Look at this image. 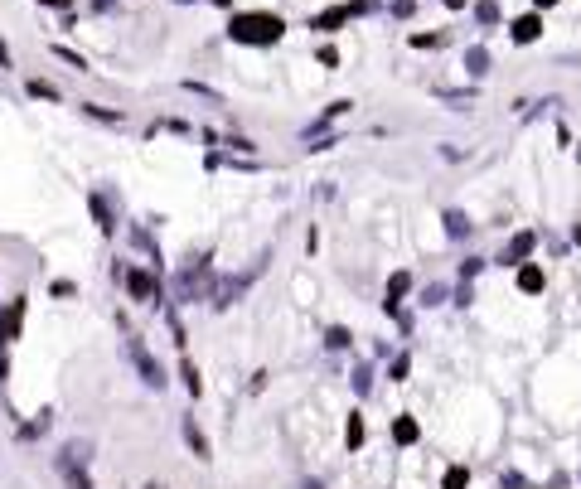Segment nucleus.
<instances>
[{
	"label": "nucleus",
	"mask_w": 581,
	"mask_h": 489,
	"mask_svg": "<svg viewBox=\"0 0 581 489\" xmlns=\"http://www.w3.org/2000/svg\"><path fill=\"white\" fill-rule=\"evenodd\" d=\"M59 475L68 480V489H93V480H88V470H83L78 460H68V456H59Z\"/></svg>",
	"instance_id": "11"
},
{
	"label": "nucleus",
	"mask_w": 581,
	"mask_h": 489,
	"mask_svg": "<svg viewBox=\"0 0 581 489\" xmlns=\"http://www.w3.org/2000/svg\"><path fill=\"white\" fill-rule=\"evenodd\" d=\"M344 441H349V451H359V446H364V421H359V417H349V431H344Z\"/></svg>",
	"instance_id": "26"
},
{
	"label": "nucleus",
	"mask_w": 581,
	"mask_h": 489,
	"mask_svg": "<svg viewBox=\"0 0 581 489\" xmlns=\"http://www.w3.org/2000/svg\"><path fill=\"white\" fill-rule=\"evenodd\" d=\"M369 388H373V368H359V373H354V392L364 397Z\"/></svg>",
	"instance_id": "30"
},
{
	"label": "nucleus",
	"mask_w": 581,
	"mask_h": 489,
	"mask_svg": "<svg viewBox=\"0 0 581 489\" xmlns=\"http://www.w3.org/2000/svg\"><path fill=\"white\" fill-rule=\"evenodd\" d=\"M185 441H189V446H194V456H199V460H208V456H213V451H208V441H203V431H199V421H194V417H185Z\"/></svg>",
	"instance_id": "17"
},
{
	"label": "nucleus",
	"mask_w": 581,
	"mask_h": 489,
	"mask_svg": "<svg viewBox=\"0 0 581 489\" xmlns=\"http://www.w3.org/2000/svg\"><path fill=\"white\" fill-rule=\"evenodd\" d=\"M484 272V257H465L460 262V281H470V277H480Z\"/></svg>",
	"instance_id": "29"
},
{
	"label": "nucleus",
	"mask_w": 581,
	"mask_h": 489,
	"mask_svg": "<svg viewBox=\"0 0 581 489\" xmlns=\"http://www.w3.org/2000/svg\"><path fill=\"white\" fill-rule=\"evenodd\" d=\"M460 63H465V73H470V78H484V73H489V63H494V59H489V49H484V44H470V49H465V59H460Z\"/></svg>",
	"instance_id": "10"
},
{
	"label": "nucleus",
	"mask_w": 581,
	"mask_h": 489,
	"mask_svg": "<svg viewBox=\"0 0 581 489\" xmlns=\"http://www.w3.org/2000/svg\"><path fill=\"white\" fill-rule=\"evenodd\" d=\"M175 295H180V300H199V295H213V267H208V257H199L194 267H185V272L175 277Z\"/></svg>",
	"instance_id": "2"
},
{
	"label": "nucleus",
	"mask_w": 581,
	"mask_h": 489,
	"mask_svg": "<svg viewBox=\"0 0 581 489\" xmlns=\"http://www.w3.org/2000/svg\"><path fill=\"white\" fill-rule=\"evenodd\" d=\"M441 300H446V286H441V281H426V286H421V305H441Z\"/></svg>",
	"instance_id": "24"
},
{
	"label": "nucleus",
	"mask_w": 581,
	"mask_h": 489,
	"mask_svg": "<svg viewBox=\"0 0 581 489\" xmlns=\"http://www.w3.org/2000/svg\"><path fill=\"white\" fill-rule=\"evenodd\" d=\"M0 68H10V49L5 44H0Z\"/></svg>",
	"instance_id": "37"
},
{
	"label": "nucleus",
	"mask_w": 581,
	"mask_h": 489,
	"mask_svg": "<svg viewBox=\"0 0 581 489\" xmlns=\"http://www.w3.org/2000/svg\"><path fill=\"white\" fill-rule=\"evenodd\" d=\"M185 388H189L194 397H199V392H203V383H199V368H194V364H185Z\"/></svg>",
	"instance_id": "31"
},
{
	"label": "nucleus",
	"mask_w": 581,
	"mask_h": 489,
	"mask_svg": "<svg viewBox=\"0 0 581 489\" xmlns=\"http://www.w3.org/2000/svg\"><path fill=\"white\" fill-rule=\"evenodd\" d=\"M126 359L136 364V373H141V383H146V388H165V368H160V364L150 359V349H146V344H141L136 334L126 339Z\"/></svg>",
	"instance_id": "3"
},
{
	"label": "nucleus",
	"mask_w": 581,
	"mask_h": 489,
	"mask_svg": "<svg viewBox=\"0 0 581 489\" xmlns=\"http://www.w3.org/2000/svg\"><path fill=\"white\" fill-rule=\"evenodd\" d=\"M446 34H412V49H441Z\"/></svg>",
	"instance_id": "28"
},
{
	"label": "nucleus",
	"mask_w": 581,
	"mask_h": 489,
	"mask_svg": "<svg viewBox=\"0 0 581 489\" xmlns=\"http://www.w3.org/2000/svg\"><path fill=\"white\" fill-rule=\"evenodd\" d=\"M387 15H392V20H412V15H417V0H392Z\"/></svg>",
	"instance_id": "27"
},
{
	"label": "nucleus",
	"mask_w": 581,
	"mask_h": 489,
	"mask_svg": "<svg viewBox=\"0 0 581 489\" xmlns=\"http://www.w3.org/2000/svg\"><path fill=\"white\" fill-rule=\"evenodd\" d=\"M349 20H354V15H349V5H330L325 15H315V20H310V29H325V34H334V29H344Z\"/></svg>",
	"instance_id": "8"
},
{
	"label": "nucleus",
	"mask_w": 581,
	"mask_h": 489,
	"mask_svg": "<svg viewBox=\"0 0 581 489\" xmlns=\"http://www.w3.org/2000/svg\"><path fill=\"white\" fill-rule=\"evenodd\" d=\"M509 39H513V44H538V39H543V10L518 15V20L509 24Z\"/></svg>",
	"instance_id": "5"
},
{
	"label": "nucleus",
	"mask_w": 581,
	"mask_h": 489,
	"mask_svg": "<svg viewBox=\"0 0 581 489\" xmlns=\"http://www.w3.org/2000/svg\"><path fill=\"white\" fill-rule=\"evenodd\" d=\"M59 456H68V460H78V465H88L93 460V441H68Z\"/></svg>",
	"instance_id": "18"
},
{
	"label": "nucleus",
	"mask_w": 581,
	"mask_h": 489,
	"mask_svg": "<svg viewBox=\"0 0 581 489\" xmlns=\"http://www.w3.org/2000/svg\"><path fill=\"white\" fill-rule=\"evenodd\" d=\"M446 5H451V10H465V0H446Z\"/></svg>",
	"instance_id": "40"
},
{
	"label": "nucleus",
	"mask_w": 581,
	"mask_h": 489,
	"mask_svg": "<svg viewBox=\"0 0 581 489\" xmlns=\"http://www.w3.org/2000/svg\"><path fill=\"white\" fill-rule=\"evenodd\" d=\"M518 291L523 295L543 291V267H538V262H523V267H518Z\"/></svg>",
	"instance_id": "13"
},
{
	"label": "nucleus",
	"mask_w": 581,
	"mask_h": 489,
	"mask_svg": "<svg viewBox=\"0 0 581 489\" xmlns=\"http://www.w3.org/2000/svg\"><path fill=\"white\" fill-rule=\"evenodd\" d=\"M470 485V470H465V465H451V470H446V485L441 489H465Z\"/></svg>",
	"instance_id": "22"
},
{
	"label": "nucleus",
	"mask_w": 581,
	"mask_h": 489,
	"mask_svg": "<svg viewBox=\"0 0 581 489\" xmlns=\"http://www.w3.org/2000/svg\"><path fill=\"white\" fill-rule=\"evenodd\" d=\"M441 223H446V238H451V242H460V238H470V233H475L470 213H460V208H446V213H441Z\"/></svg>",
	"instance_id": "9"
},
{
	"label": "nucleus",
	"mask_w": 581,
	"mask_h": 489,
	"mask_svg": "<svg viewBox=\"0 0 581 489\" xmlns=\"http://www.w3.org/2000/svg\"><path fill=\"white\" fill-rule=\"evenodd\" d=\"M20 325H24V295H20V300H10V310L0 315V344L20 339Z\"/></svg>",
	"instance_id": "7"
},
{
	"label": "nucleus",
	"mask_w": 581,
	"mask_h": 489,
	"mask_svg": "<svg viewBox=\"0 0 581 489\" xmlns=\"http://www.w3.org/2000/svg\"><path fill=\"white\" fill-rule=\"evenodd\" d=\"M83 111H88V116H93V121H111V126H121V121H126V116H121V111H111V107H97V102H88V107H83Z\"/></svg>",
	"instance_id": "19"
},
{
	"label": "nucleus",
	"mask_w": 581,
	"mask_h": 489,
	"mask_svg": "<svg viewBox=\"0 0 581 489\" xmlns=\"http://www.w3.org/2000/svg\"><path fill=\"white\" fill-rule=\"evenodd\" d=\"M88 208H93V218H97V228H102V233H116V218H111L107 194H93V199H88Z\"/></svg>",
	"instance_id": "15"
},
{
	"label": "nucleus",
	"mask_w": 581,
	"mask_h": 489,
	"mask_svg": "<svg viewBox=\"0 0 581 489\" xmlns=\"http://www.w3.org/2000/svg\"><path fill=\"white\" fill-rule=\"evenodd\" d=\"M29 98H44V102H59L63 93L54 88V83H39V78H29Z\"/></svg>",
	"instance_id": "21"
},
{
	"label": "nucleus",
	"mask_w": 581,
	"mask_h": 489,
	"mask_svg": "<svg viewBox=\"0 0 581 489\" xmlns=\"http://www.w3.org/2000/svg\"><path fill=\"white\" fill-rule=\"evenodd\" d=\"M281 34H286V20L272 15V10H247V15H233V20H228V39H233V44L262 49V44H277Z\"/></svg>",
	"instance_id": "1"
},
{
	"label": "nucleus",
	"mask_w": 581,
	"mask_h": 489,
	"mask_svg": "<svg viewBox=\"0 0 581 489\" xmlns=\"http://www.w3.org/2000/svg\"><path fill=\"white\" fill-rule=\"evenodd\" d=\"M349 339H354V334H349L344 325H334V329L325 334V344H330V349H349Z\"/></svg>",
	"instance_id": "25"
},
{
	"label": "nucleus",
	"mask_w": 581,
	"mask_h": 489,
	"mask_svg": "<svg viewBox=\"0 0 581 489\" xmlns=\"http://www.w3.org/2000/svg\"><path fill=\"white\" fill-rule=\"evenodd\" d=\"M54 54H59V59H63L68 68H78V73H88V59H83V54H73V49H63V44H54Z\"/></svg>",
	"instance_id": "23"
},
{
	"label": "nucleus",
	"mask_w": 581,
	"mask_h": 489,
	"mask_svg": "<svg viewBox=\"0 0 581 489\" xmlns=\"http://www.w3.org/2000/svg\"><path fill=\"white\" fill-rule=\"evenodd\" d=\"M320 63H325V68H339V49L325 44V49H320Z\"/></svg>",
	"instance_id": "32"
},
{
	"label": "nucleus",
	"mask_w": 581,
	"mask_h": 489,
	"mask_svg": "<svg viewBox=\"0 0 581 489\" xmlns=\"http://www.w3.org/2000/svg\"><path fill=\"white\" fill-rule=\"evenodd\" d=\"M412 291V272H392V281H387V300H383V310H397V300Z\"/></svg>",
	"instance_id": "14"
},
{
	"label": "nucleus",
	"mask_w": 581,
	"mask_h": 489,
	"mask_svg": "<svg viewBox=\"0 0 581 489\" xmlns=\"http://www.w3.org/2000/svg\"><path fill=\"white\" fill-rule=\"evenodd\" d=\"M407 368H412V359H407V354H397V359H392V378L402 383V378H407Z\"/></svg>",
	"instance_id": "34"
},
{
	"label": "nucleus",
	"mask_w": 581,
	"mask_h": 489,
	"mask_svg": "<svg viewBox=\"0 0 581 489\" xmlns=\"http://www.w3.org/2000/svg\"><path fill=\"white\" fill-rule=\"evenodd\" d=\"M93 10H111V0H93Z\"/></svg>",
	"instance_id": "39"
},
{
	"label": "nucleus",
	"mask_w": 581,
	"mask_h": 489,
	"mask_svg": "<svg viewBox=\"0 0 581 489\" xmlns=\"http://www.w3.org/2000/svg\"><path fill=\"white\" fill-rule=\"evenodd\" d=\"M305 489H325V485H320V480H305Z\"/></svg>",
	"instance_id": "41"
},
{
	"label": "nucleus",
	"mask_w": 581,
	"mask_h": 489,
	"mask_svg": "<svg viewBox=\"0 0 581 489\" xmlns=\"http://www.w3.org/2000/svg\"><path fill=\"white\" fill-rule=\"evenodd\" d=\"M392 436H397L402 446H412V441H417V421H412V417H397V426H392Z\"/></svg>",
	"instance_id": "20"
},
{
	"label": "nucleus",
	"mask_w": 581,
	"mask_h": 489,
	"mask_svg": "<svg viewBox=\"0 0 581 489\" xmlns=\"http://www.w3.org/2000/svg\"><path fill=\"white\" fill-rule=\"evenodd\" d=\"M552 5H557V0H533V10H552Z\"/></svg>",
	"instance_id": "36"
},
{
	"label": "nucleus",
	"mask_w": 581,
	"mask_h": 489,
	"mask_svg": "<svg viewBox=\"0 0 581 489\" xmlns=\"http://www.w3.org/2000/svg\"><path fill=\"white\" fill-rule=\"evenodd\" d=\"M5 373H10V364H5V354H0V383H5Z\"/></svg>",
	"instance_id": "38"
},
{
	"label": "nucleus",
	"mask_w": 581,
	"mask_h": 489,
	"mask_svg": "<svg viewBox=\"0 0 581 489\" xmlns=\"http://www.w3.org/2000/svg\"><path fill=\"white\" fill-rule=\"evenodd\" d=\"M228 146H233V150H238V155H252V150H257V146H252V141H247V136H228Z\"/></svg>",
	"instance_id": "33"
},
{
	"label": "nucleus",
	"mask_w": 581,
	"mask_h": 489,
	"mask_svg": "<svg viewBox=\"0 0 581 489\" xmlns=\"http://www.w3.org/2000/svg\"><path fill=\"white\" fill-rule=\"evenodd\" d=\"M436 98L451 102V111H470L475 107V88H436Z\"/></svg>",
	"instance_id": "12"
},
{
	"label": "nucleus",
	"mask_w": 581,
	"mask_h": 489,
	"mask_svg": "<svg viewBox=\"0 0 581 489\" xmlns=\"http://www.w3.org/2000/svg\"><path fill=\"white\" fill-rule=\"evenodd\" d=\"M126 291H131V300H155V295H160V281H155V272L131 267V272H126Z\"/></svg>",
	"instance_id": "6"
},
{
	"label": "nucleus",
	"mask_w": 581,
	"mask_h": 489,
	"mask_svg": "<svg viewBox=\"0 0 581 489\" xmlns=\"http://www.w3.org/2000/svg\"><path fill=\"white\" fill-rule=\"evenodd\" d=\"M533 247H538V233H533V228H523V233H513V238L504 242L499 262H504V267H523V262L533 257Z\"/></svg>",
	"instance_id": "4"
},
{
	"label": "nucleus",
	"mask_w": 581,
	"mask_h": 489,
	"mask_svg": "<svg viewBox=\"0 0 581 489\" xmlns=\"http://www.w3.org/2000/svg\"><path fill=\"white\" fill-rule=\"evenodd\" d=\"M499 20H504L499 0H475V24H480V29H494Z\"/></svg>",
	"instance_id": "16"
},
{
	"label": "nucleus",
	"mask_w": 581,
	"mask_h": 489,
	"mask_svg": "<svg viewBox=\"0 0 581 489\" xmlns=\"http://www.w3.org/2000/svg\"><path fill=\"white\" fill-rule=\"evenodd\" d=\"M39 5H54V10H68V0H39Z\"/></svg>",
	"instance_id": "35"
}]
</instances>
